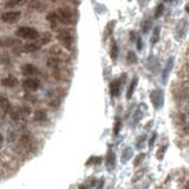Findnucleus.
Returning a JSON list of instances; mask_svg holds the SVG:
<instances>
[{"mask_svg":"<svg viewBox=\"0 0 189 189\" xmlns=\"http://www.w3.org/2000/svg\"><path fill=\"white\" fill-rule=\"evenodd\" d=\"M188 27H189V23L187 19H184V18H182L180 19L177 24H176V26H175V39L177 40V41H182L186 36H187V33H188Z\"/></svg>","mask_w":189,"mask_h":189,"instance_id":"obj_1","label":"nucleus"},{"mask_svg":"<svg viewBox=\"0 0 189 189\" xmlns=\"http://www.w3.org/2000/svg\"><path fill=\"white\" fill-rule=\"evenodd\" d=\"M15 34L23 39H29V40H34L39 38V33L36 29L29 27V26H22L15 31Z\"/></svg>","mask_w":189,"mask_h":189,"instance_id":"obj_2","label":"nucleus"},{"mask_svg":"<svg viewBox=\"0 0 189 189\" xmlns=\"http://www.w3.org/2000/svg\"><path fill=\"white\" fill-rule=\"evenodd\" d=\"M56 15H57L58 23L65 24V25L75 23L73 14H72V12L69 8H58V11L56 12Z\"/></svg>","mask_w":189,"mask_h":189,"instance_id":"obj_3","label":"nucleus"},{"mask_svg":"<svg viewBox=\"0 0 189 189\" xmlns=\"http://www.w3.org/2000/svg\"><path fill=\"white\" fill-rule=\"evenodd\" d=\"M58 39L63 43V45L66 49H71L75 41V37L73 33L70 30H61L58 32Z\"/></svg>","mask_w":189,"mask_h":189,"instance_id":"obj_4","label":"nucleus"},{"mask_svg":"<svg viewBox=\"0 0 189 189\" xmlns=\"http://www.w3.org/2000/svg\"><path fill=\"white\" fill-rule=\"evenodd\" d=\"M150 100L151 103H152V105H154V108L159 110V108L163 105V103H164V92L161 89H155L150 93Z\"/></svg>","mask_w":189,"mask_h":189,"instance_id":"obj_5","label":"nucleus"},{"mask_svg":"<svg viewBox=\"0 0 189 189\" xmlns=\"http://www.w3.org/2000/svg\"><path fill=\"white\" fill-rule=\"evenodd\" d=\"M125 79H127V73H123L118 79H115L110 83V95H111V97H117L120 95L122 85H123Z\"/></svg>","mask_w":189,"mask_h":189,"instance_id":"obj_6","label":"nucleus"},{"mask_svg":"<svg viewBox=\"0 0 189 189\" xmlns=\"http://www.w3.org/2000/svg\"><path fill=\"white\" fill-rule=\"evenodd\" d=\"M22 13L19 11H11V12H5L1 14V22L6 24H13L19 20Z\"/></svg>","mask_w":189,"mask_h":189,"instance_id":"obj_7","label":"nucleus"},{"mask_svg":"<svg viewBox=\"0 0 189 189\" xmlns=\"http://www.w3.org/2000/svg\"><path fill=\"white\" fill-rule=\"evenodd\" d=\"M174 63H175V58L174 57H170L166 63V66L163 68V71H162V82L163 84H166L168 82V78H169V75L171 72V70L174 68Z\"/></svg>","mask_w":189,"mask_h":189,"instance_id":"obj_8","label":"nucleus"},{"mask_svg":"<svg viewBox=\"0 0 189 189\" xmlns=\"http://www.w3.org/2000/svg\"><path fill=\"white\" fill-rule=\"evenodd\" d=\"M23 86L29 91H37L40 88V81L38 78H26L23 82Z\"/></svg>","mask_w":189,"mask_h":189,"instance_id":"obj_9","label":"nucleus"},{"mask_svg":"<svg viewBox=\"0 0 189 189\" xmlns=\"http://www.w3.org/2000/svg\"><path fill=\"white\" fill-rule=\"evenodd\" d=\"M105 167L108 170H113L116 168V155L112 151V149H109L105 157Z\"/></svg>","mask_w":189,"mask_h":189,"instance_id":"obj_10","label":"nucleus"},{"mask_svg":"<svg viewBox=\"0 0 189 189\" xmlns=\"http://www.w3.org/2000/svg\"><path fill=\"white\" fill-rule=\"evenodd\" d=\"M22 71H23L24 76H27V77H31V76L38 75L40 71L38 70V68H36L33 64H25L22 68Z\"/></svg>","mask_w":189,"mask_h":189,"instance_id":"obj_11","label":"nucleus"},{"mask_svg":"<svg viewBox=\"0 0 189 189\" xmlns=\"http://www.w3.org/2000/svg\"><path fill=\"white\" fill-rule=\"evenodd\" d=\"M1 84L5 88H14V86L18 85V79L13 76H7V77L1 79Z\"/></svg>","mask_w":189,"mask_h":189,"instance_id":"obj_12","label":"nucleus"},{"mask_svg":"<svg viewBox=\"0 0 189 189\" xmlns=\"http://www.w3.org/2000/svg\"><path fill=\"white\" fill-rule=\"evenodd\" d=\"M159 37H161V26H155L152 29V34H151L150 44L152 46L156 45L159 41Z\"/></svg>","mask_w":189,"mask_h":189,"instance_id":"obj_13","label":"nucleus"},{"mask_svg":"<svg viewBox=\"0 0 189 189\" xmlns=\"http://www.w3.org/2000/svg\"><path fill=\"white\" fill-rule=\"evenodd\" d=\"M115 25H116V22H115V20H111V22H109V23L106 24L105 30H104V33H103V38H104V40H106L108 38H110L111 36H112Z\"/></svg>","mask_w":189,"mask_h":189,"instance_id":"obj_14","label":"nucleus"},{"mask_svg":"<svg viewBox=\"0 0 189 189\" xmlns=\"http://www.w3.org/2000/svg\"><path fill=\"white\" fill-rule=\"evenodd\" d=\"M137 84H138V77H134V79L131 81V83L129 85L128 90H127V98L128 99H131L132 97V95H134V92H135V89H136Z\"/></svg>","mask_w":189,"mask_h":189,"instance_id":"obj_15","label":"nucleus"},{"mask_svg":"<svg viewBox=\"0 0 189 189\" xmlns=\"http://www.w3.org/2000/svg\"><path fill=\"white\" fill-rule=\"evenodd\" d=\"M132 154H134V151H132V148H130V147H127L124 150L122 151V156H121V161L122 163H127L129 159L132 157Z\"/></svg>","mask_w":189,"mask_h":189,"instance_id":"obj_16","label":"nucleus"},{"mask_svg":"<svg viewBox=\"0 0 189 189\" xmlns=\"http://www.w3.org/2000/svg\"><path fill=\"white\" fill-rule=\"evenodd\" d=\"M110 57H111V61H116L118 58V45L116 43V40L111 41V46H110Z\"/></svg>","mask_w":189,"mask_h":189,"instance_id":"obj_17","label":"nucleus"},{"mask_svg":"<svg viewBox=\"0 0 189 189\" xmlns=\"http://www.w3.org/2000/svg\"><path fill=\"white\" fill-rule=\"evenodd\" d=\"M0 109L4 112H8L11 110V103L5 96H0Z\"/></svg>","mask_w":189,"mask_h":189,"instance_id":"obj_18","label":"nucleus"},{"mask_svg":"<svg viewBox=\"0 0 189 189\" xmlns=\"http://www.w3.org/2000/svg\"><path fill=\"white\" fill-rule=\"evenodd\" d=\"M40 49V44H36V43H30V44H25L23 46V51L24 52H36Z\"/></svg>","mask_w":189,"mask_h":189,"instance_id":"obj_19","label":"nucleus"},{"mask_svg":"<svg viewBox=\"0 0 189 189\" xmlns=\"http://www.w3.org/2000/svg\"><path fill=\"white\" fill-rule=\"evenodd\" d=\"M167 149H168V144H164V145L159 147V149L156 151V159H159V161H163V159H164V155H166Z\"/></svg>","mask_w":189,"mask_h":189,"instance_id":"obj_20","label":"nucleus"},{"mask_svg":"<svg viewBox=\"0 0 189 189\" xmlns=\"http://www.w3.org/2000/svg\"><path fill=\"white\" fill-rule=\"evenodd\" d=\"M46 118H47V116H46L45 111H43V110H37V111L34 112V120L37 122H45Z\"/></svg>","mask_w":189,"mask_h":189,"instance_id":"obj_21","label":"nucleus"},{"mask_svg":"<svg viewBox=\"0 0 189 189\" xmlns=\"http://www.w3.org/2000/svg\"><path fill=\"white\" fill-rule=\"evenodd\" d=\"M145 156L147 154L145 152H140L135 156V159H134V167H138L141 163H143V161L145 159Z\"/></svg>","mask_w":189,"mask_h":189,"instance_id":"obj_22","label":"nucleus"},{"mask_svg":"<svg viewBox=\"0 0 189 189\" xmlns=\"http://www.w3.org/2000/svg\"><path fill=\"white\" fill-rule=\"evenodd\" d=\"M141 118H142V110H141V105H140V108H138L136 111H135V113H134V120H132V123H131L132 127H134V125L136 127V124L141 121Z\"/></svg>","mask_w":189,"mask_h":189,"instance_id":"obj_23","label":"nucleus"},{"mask_svg":"<svg viewBox=\"0 0 189 189\" xmlns=\"http://www.w3.org/2000/svg\"><path fill=\"white\" fill-rule=\"evenodd\" d=\"M121 118L120 117H117V118H115V124H113V136H118V134H120V130H121Z\"/></svg>","mask_w":189,"mask_h":189,"instance_id":"obj_24","label":"nucleus"},{"mask_svg":"<svg viewBox=\"0 0 189 189\" xmlns=\"http://www.w3.org/2000/svg\"><path fill=\"white\" fill-rule=\"evenodd\" d=\"M127 61H128L129 64H135V63H137L136 53L134 52V51H129L128 56H127Z\"/></svg>","mask_w":189,"mask_h":189,"instance_id":"obj_25","label":"nucleus"},{"mask_svg":"<svg viewBox=\"0 0 189 189\" xmlns=\"http://www.w3.org/2000/svg\"><path fill=\"white\" fill-rule=\"evenodd\" d=\"M163 11H164V5L163 4H159L156 8H155V13H154V17L155 18H159L161 15L163 14Z\"/></svg>","mask_w":189,"mask_h":189,"instance_id":"obj_26","label":"nucleus"},{"mask_svg":"<svg viewBox=\"0 0 189 189\" xmlns=\"http://www.w3.org/2000/svg\"><path fill=\"white\" fill-rule=\"evenodd\" d=\"M102 162V157H96V156H92L90 159L86 161V166H90V164H100Z\"/></svg>","mask_w":189,"mask_h":189,"instance_id":"obj_27","label":"nucleus"},{"mask_svg":"<svg viewBox=\"0 0 189 189\" xmlns=\"http://www.w3.org/2000/svg\"><path fill=\"white\" fill-rule=\"evenodd\" d=\"M145 140H147V136H145V135H142V136H140L138 138H137V141H136V148L137 149H142V148H143Z\"/></svg>","mask_w":189,"mask_h":189,"instance_id":"obj_28","label":"nucleus"},{"mask_svg":"<svg viewBox=\"0 0 189 189\" xmlns=\"http://www.w3.org/2000/svg\"><path fill=\"white\" fill-rule=\"evenodd\" d=\"M145 170H147V169H144V168H142V169H140V170H138V171H137V173H136V175H135V176L132 177V180H131V182H132V183H135V182L138 181V180H140V179H141V177H142V176H143V175H144V173H145Z\"/></svg>","mask_w":189,"mask_h":189,"instance_id":"obj_29","label":"nucleus"},{"mask_svg":"<svg viewBox=\"0 0 189 189\" xmlns=\"http://www.w3.org/2000/svg\"><path fill=\"white\" fill-rule=\"evenodd\" d=\"M150 29H151V22L150 20L143 22V24H142V32H143L144 34H145V33H148Z\"/></svg>","mask_w":189,"mask_h":189,"instance_id":"obj_30","label":"nucleus"},{"mask_svg":"<svg viewBox=\"0 0 189 189\" xmlns=\"http://www.w3.org/2000/svg\"><path fill=\"white\" fill-rule=\"evenodd\" d=\"M156 138H157V132H156V131H154V132H152V135H151V137H150V140H149V142H148V145H149V148H150V149L154 147V143H155Z\"/></svg>","mask_w":189,"mask_h":189,"instance_id":"obj_31","label":"nucleus"},{"mask_svg":"<svg viewBox=\"0 0 189 189\" xmlns=\"http://www.w3.org/2000/svg\"><path fill=\"white\" fill-rule=\"evenodd\" d=\"M136 47L138 51H142V49H143V43H142V38L141 37H137L136 38Z\"/></svg>","mask_w":189,"mask_h":189,"instance_id":"obj_32","label":"nucleus"},{"mask_svg":"<svg viewBox=\"0 0 189 189\" xmlns=\"http://www.w3.org/2000/svg\"><path fill=\"white\" fill-rule=\"evenodd\" d=\"M23 2V0H12V1H10L6 4V7H12V6H14V5H18V4H22Z\"/></svg>","mask_w":189,"mask_h":189,"instance_id":"obj_33","label":"nucleus"},{"mask_svg":"<svg viewBox=\"0 0 189 189\" xmlns=\"http://www.w3.org/2000/svg\"><path fill=\"white\" fill-rule=\"evenodd\" d=\"M103 188H104V179L102 177V179L98 181V183H97V187H96V189H103Z\"/></svg>","mask_w":189,"mask_h":189,"instance_id":"obj_34","label":"nucleus"},{"mask_svg":"<svg viewBox=\"0 0 189 189\" xmlns=\"http://www.w3.org/2000/svg\"><path fill=\"white\" fill-rule=\"evenodd\" d=\"M136 34H135V32H134V31H131V32H130V40H131V41H132V43H135V41H136Z\"/></svg>","mask_w":189,"mask_h":189,"instance_id":"obj_35","label":"nucleus"},{"mask_svg":"<svg viewBox=\"0 0 189 189\" xmlns=\"http://www.w3.org/2000/svg\"><path fill=\"white\" fill-rule=\"evenodd\" d=\"M19 113H18V111H14V112H12V118L13 120H19Z\"/></svg>","mask_w":189,"mask_h":189,"instance_id":"obj_36","label":"nucleus"},{"mask_svg":"<svg viewBox=\"0 0 189 189\" xmlns=\"http://www.w3.org/2000/svg\"><path fill=\"white\" fill-rule=\"evenodd\" d=\"M184 10H186V12L189 14V2H187V5L184 6Z\"/></svg>","mask_w":189,"mask_h":189,"instance_id":"obj_37","label":"nucleus"},{"mask_svg":"<svg viewBox=\"0 0 189 189\" xmlns=\"http://www.w3.org/2000/svg\"><path fill=\"white\" fill-rule=\"evenodd\" d=\"M2 141H4V138H2V135L0 134V144L2 143Z\"/></svg>","mask_w":189,"mask_h":189,"instance_id":"obj_38","label":"nucleus"},{"mask_svg":"<svg viewBox=\"0 0 189 189\" xmlns=\"http://www.w3.org/2000/svg\"><path fill=\"white\" fill-rule=\"evenodd\" d=\"M79 189H85V187H84V186H81V187H79Z\"/></svg>","mask_w":189,"mask_h":189,"instance_id":"obj_39","label":"nucleus"},{"mask_svg":"<svg viewBox=\"0 0 189 189\" xmlns=\"http://www.w3.org/2000/svg\"><path fill=\"white\" fill-rule=\"evenodd\" d=\"M166 1H171V0H166Z\"/></svg>","mask_w":189,"mask_h":189,"instance_id":"obj_40","label":"nucleus"}]
</instances>
